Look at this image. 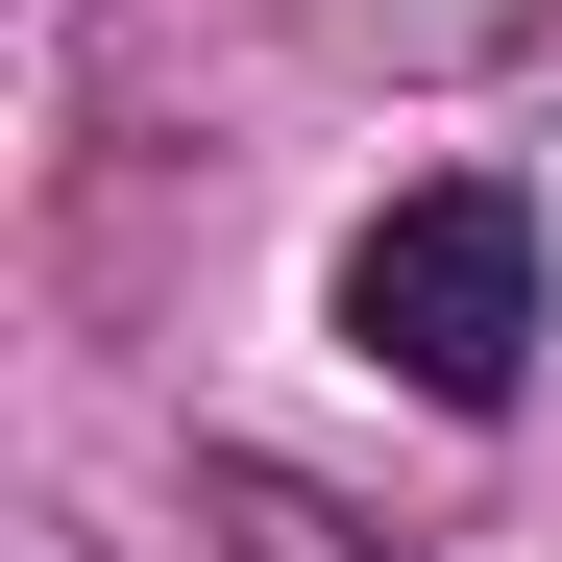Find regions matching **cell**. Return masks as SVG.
Masks as SVG:
<instances>
[{"label": "cell", "instance_id": "6da1fadb", "mask_svg": "<svg viewBox=\"0 0 562 562\" xmlns=\"http://www.w3.org/2000/svg\"><path fill=\"white\" fill-rule=\"evenodd\" d=\"M342 367H392V392L416 416H514L538 392V196H514V171H416V196H367L342 221Z\"/></svg>", "mask_w": 562, "mask_h": 562}, {"label": "cell", "instance_id": "7a4b0ae2", "mask_svg": "<svg viewBox=\"0 0 562 562\" xmlns=\"http://www.w3.org/2000/svg\"><path fill=\"white\" fill-rule=\"evenodd\" d=\"M221 538H245V562H342V514H318V490H269V464H221Z\"/></svg>", "mask_w": 562, "mask_h": 562}]
</instances>
